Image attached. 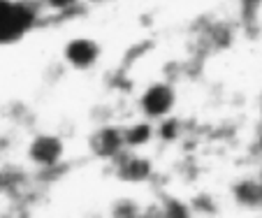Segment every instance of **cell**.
I'll list each match as a JSON object with an SVG mask.
<instances>
[{
	"label": "cell",
	"instance_id": "1",
	"mask_svg": "<svg viewBox=\"0 0 262 218\" xmlns=\"http://www.w3.org/2000/svg\"><path fill=\"white\" fill-rule=\"evenodd\" d=\"M24 163L37 174L58 172L70 158V142L56 130H37L24 144Z\"/></svg>",
	"mask_w": 262,
	"mask_h": 218
},
{
	"label": "cell",
	"instance_id": "2",
	"mask_svg": "<svg viewBox=\"0 0 262 218\" xmlns=\"http://www.w3.org/2000/svg\"><path fill=\"white\" fill-rule=\"evenodd\" d=\"M179 102H181L179 86L172 79H167V77H156V79L144 81L133 100L135 112L139 116H146V119L156 121V123L177 114Z\"/></svg>",
	"mask_w": 262,
	"mask_h": 218
},
{
	"label": "cell",
	"instance_id": "3",
	"mask_svg": "<svg viewBox=\"0 0 262 218\" xmlns=\"http://www.w3.org/2000/svg\"><path fill=\"white\" fill-rule=\"evenodd\" d=\"M58 58L65 70L77 72V75H86V72H93V70H98L102 65L104 47L93 35L74 33L63 40Z\"/></svg>",
	"mask_w": 262,
	"mask_h": 218
},
{
	"label": "cell",
	"instance_id": "4",
	"mask_svg": "<svg viewBox=\"0 0 262 218\" xmlns=\"http://www.w3.org/2000/svg\"><path fill=\"white\" fill-rule=\"evenodd\" d=\"M42 19L37 0H0V45L19 40Z\"/></svg>",
	"mask_w": 262,
	"mask_h": 218
},
{
	"label": "cell",
	"instance_id": "5",
	"mask_svg": "<svg viewBox=\"0 0 262 218\" xmlns=\"http://www.w3.org/2000/svg\"><path fill=\"white\" fill-rule=\"evenodd\" d=\"M86 151L98 163H114L125 151L123 123H114V121L95 123L93 130L86 135Z\"/></svg>",
	"mask_w": 262,
	"mask_h": 218
},
{
	"label": "cell",
	"instance_id": "6",
	"mask_svg": "<svg viewBox=\"0 0 262 218\" xmlns=\"http://www.w3.org/2000/svg\"><path fill=\"white\" fill-rule=\"evenodd\" d=\"M112 177L125 186H144L156 177V160L151 151H128L125 149L114 163H109Z\"/></svg>",
	"mask_w": 262,
	"mask_h": 218
},
{
	"label": "cell",
	"instance_id": "7",
	"mask_svg": "<svg viewBox=\"0 0 262 218\" xmlns=\"http://www.w3.org/2000/svg\"><path fill=\"white\" fill-rule=\"evenodd\" d=\"M123 137L128 151H154L158 146V123L137 114L123 123Z\"/></svg>",
	"mask_w": 262,
	"mask_h": 218
},
{
	"label": "cell",
	"instance_id": "8",
	"mask_svg": "<svg viewBox=\"0 0 262 218\" xmlns=\"http://www.w3.org/2000/svg\"><path fill=\"white\" fill-rule=\"evenodd\" d=\"M42 16L47 19H70L84 10L81 0H37Z\"/></svg>",
	"mask_w": 262,
	"mask_h": 218
},
{
	"label": "cell",
	"instance_id": "9",
	"mask_svg": "<svg viewBox=\"0 0 262 218\" xmlns=\"http://www.w3.org/2000/svg\"><path fill=\"white\" fill-rule=\"evenodd\" d=\"M183 135H186V123H183L177 114L158 121V144L160 146H174V144H179L183 139Z\"/></svg>",
	"mask_w": 262,
	"mask_h": 218
},
{
	"label": "cell",
	"instance_id": "10",
	"mask_svg": "<svg viewBox=\"0 0 262 218\" xmlns=\"http://www.w3.org/2000/svg\"><path fill=\"white\" fill-rule=\"evenodd\" d=\"M144 209H146V207H144L137 198H133V195H121V198H116L114 202L109 204V213H112V216H116V218L142 216Z\"/></svg>",
	"mask_w": 262,
	"mask_h": 218
},
{
	"label": "cell",
	"instance_id": "11",
	"mask_svg": "<svg viewBox=\"0 0 262 218\" xmlns=\"http://www.w3.org/2000/svg\"><path fill=\"white\" fill-rule=\"evenodd\" d=\"M81 3H84V7H91V10H95V7H104L109 0H81Z\"/></svg>",
	"mask_w": 262,
	"mask_h": 218
}]
</instances>
